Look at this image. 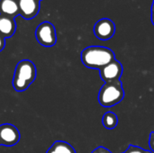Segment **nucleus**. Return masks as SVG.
Masks as SVG:
<instances>
[{"instance_id":"obj_1","label":"nucleus","mask_w":154,"mask_h":153,"mask_svg":"<svg viewBox=\"0 0 154 153\" xmlns=\"http://www.w3.org/2000/svg\"><path fill=\"white\" fill-rule=\"evenodd\" d=\"M115 60L116 55L114 51L106 47L90 46L84 49L81 52V61L89 69L99 70Z\"/></svg>"},{"instance_id":"obj_2","label":"nucleus","mask_w":154,"mask_h":153,"mask_svg":"<svg viewBox=\"0 0 154 153\" xmlns=\"http://www.w3.org/2000/svg\"><path fill=\"white\" fill-rule=\"evenodd\" d=\"M36 78V67L32 61L23 60L15 67L13 87L17 92L25 91Z\"/></svg>"},{"instance_id":"obj_3","label":"nucleus","mask_w":154,"mask_h":153,"mask_svg":"<svg viewBox=\"0 0 154 153\" xmlns=\"http://www.w3.org/2000/svg\"><path fill=\"white\" fill-rule=\"evenodd\" d=\"M125 97V90L121 80L105 83L98 94V102L104 107L118 105Z\"/></svg>"},{"instance_id":"obj_4","label":"nucleus","mask_w":154,"mask_h":153,"mask_svg":"<svg viewBox=\"0 0 154 153\" xmlns=\"http://www.w3.org/2000/svg\"><path fill=\"white\" fill-rule=\"evenodd\" d=\"M35 36L38 42L44 47H51L57 41L55 27L49 22H43L38 25L35 31Z\"/></svg>"},{"instance_id":"obj_5","label":"nucleus","mask_w":154,"mask_h":153,"mask_svg":"<svg viewBox=\"0 0 154 153\" xmlns=\"http://www.w3.org/2000/svg\"><path fill=\"white\" fill-rule=\"evenodd\" d=\"M100 77L105 83L109 82H116L120 80L122 74H123V66L121 62H119L117 60H113L109 64L103 67L101 69H99Z\"/></svg>"},{"instance_id":"obj_6","label":"nucleus","mask_w":154,"mask_h":153,"mask_svg":"<svg viewBox=\"0 0 154 153\" xmlns=\"http://www.w3.org/2000/svg\"><path fill=\"white\" fill-rule=\"evenodd\" d=\"M20 140V133L17 128L9 124L0 125V144L1 146H14Z\"/></svg>"},{"instance_id":"obj_7","label":"nucleus","mask_w":154,"mask_h":153,"mask_svg":"<svg viewBox=\"0 0 154 153\" xmlns=\"http://www.w3.org/2000/svg\"><path fill=\"white\" fill-rule=\"evenodd\" d=\"M116 32V25L108 18H103L97 22L94 26L95 35L102 41H106L111 39Z\"/></svg>"},{"instance_id":"obj_8","label":"nucleus","mask_w":154,"mask_h":153,"mask_svg":"<svg viewBox=\"0 0 154 153\" xmlns=\"http://www.w3.org/2000/svg\"><path fill=\"white\" fill-rule=\"evenodd\" d=\"M20 14L27 20L35 17L40 9L39 0H17Z\"/></svg>"},{"instance_id":"obj_9","label":"nucleus","mask_w":154,"mask_h":153,"mask_svg":"<svg viewBox=\"0 0 154 153\" xmlns=\"http://www.w3.org/2000/svg\"><path fill=\"white\" fill-rule=\"evenodd\" d=\"M16 30V23L14 18L0 15V35L5 38H10L14 35Z\"/></svg>"},{"instance_id":"obj_10","label":"nucleus","mask_w":154,"mask_h":153,"mask_svg":"<svg viewBox=\"0 0 154 153\" xmlns=\"http://www.w3.org/2000/svg\"><path fill=\"white\" fill-rule=\"evenodd\" d=\"M20 14L17 0H0V15L14 18Z\"/></svg>"},{"instance_id":"obj_11","label":"nucleus","mask_w":154,"mask_h":153,"mask_svg":"<svg viewBox=\"0 0 154 153\" xmlns=\"http://www.w3.org/2000/svg\"><path fill=\"white\" fill-rule=\"evenodd\" d=\"M46 153H76V151L69 143L63 141H57Z\"/></svg>"},{"instance_id":"obj_12","label":"nucleus","mask_w":154,"mask_h":153,"mask_svg":"<svg viewBox=\"0 0 154 153\" xmlns=\"http://www.w3.org/2000/svg\"><path fill=\"white\" fill-rule=\"evenodd\" d=\"M117 124H118V117L113 112H107L102 117V124L107 130L115 129Z\"/></svg>"},{"instance_id":"obj_13","label":"nucleus","mask_w":154,"mask_h":153,"mask_svg":"<svg viewBox=\"0 0 154 153\" xmlns=\"http://www.w3.org/2000/svg\"><path fill=\"white\" fill-rule=\"evenodd\" d=\"M124 153H152V151H147L144 150L143 148H140L138 146H134V145H130L127 150Z\"/></svg>"},{"instance_id":"obj_14","label":"nucleus","mask_w":154,"mask_h":153,"mask_svg":"<svg viewBox=\"0 0 154 153\" xmlns=\"http://www.w3.org/2000/svg\"><path fill=\"white\" fill-rule=\"evenodd\" d=\"M91 153H112L108 149L105 148V147H102V146H99L97 147V149H95Z\"/></svg>"},{"instance_id":"obj_15","label":"nucleus","mask_w":154,"mask_h":153,"mask_svg":"<svg viewBox=\"0 0 154 153\" xmlns=\"http://www.w3.org/2000/svg\"><path fill=\"white\" fill-rule=\"evenodd\" d=\"M149 144H150V148H151L152 151V153H154V132L151 133V134H150Z\"/></svg>"},{"instance_id":"obj_16","label":"nucleus","mask_w":154,"mask_h":153,"mask_svg":"<svg viewBox=\"0 0 154 153\" xmlns=\"http://www.w3.org/2000/svg\"><path fill=\"white\" fill-rule=\"evenodd\" d=\"M5 38L3 36L0 35V51L3 50V49L5 48Z\"/></svg>"},{"instance_id":"obj_17","label":"nucleus","mask_w":154,"mask_h":153,"mask_svg":"<svg viewBox=\"0 0 154 153\" xmlns=\"http://www.w3.org/2000/svg\"><path fill=\"white\" fill-rule=\"evenodd\" d=\"M152 22L154 25V0L152 3Z\"/></svg>"},{"instance_id":"obj_18","label":"nucleus","mask_w":154,"mask_h":153,"mask_svg":"<svg viewBox=\"0 0 154 153\" xmlns=\"http://www.w3.org/2000/svg\"><path fill=\"white\" fill-rule=\"evenodd\" d=\"M39 1H41V0H39Z\"/></svg>"}]
</instances>
